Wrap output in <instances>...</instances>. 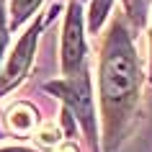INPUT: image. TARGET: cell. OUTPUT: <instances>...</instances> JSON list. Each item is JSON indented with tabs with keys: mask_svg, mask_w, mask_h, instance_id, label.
Wrapping results in <instances>:
<instances>
[{
	"mask_svg": "<svg viewBox=\"0 0 152 152\" xmlns=\"http://www.w3.org/2000/svg\"><path fill=\"white\" fill-rule=\"evenodd\" d=\"M142 88V70L129 34L121 21L111 26L103 39L101 59H98V93H101V111H103V134L106 150H113L121 142Z\"/></svg>",
	"mask_w": 152,
	"mask_h": 152,
	"instance_id": "1",
	"label": "cell"
},
{
	"mask_svg": "<svg viewBox=\"0 0 152 152\" xmlns=\"http://www.w3.org/2000/svg\"><path fill=\"white\" fill-rule=\"evenodd\" d=\"M49 93H54L70 106V111L75 113V119L83 124L85 129V137L88 142L96 147V111H93V96H90V77H88V70H83L80 75L75 77H67V80H59V83H49L47 85Z\"/></svg>",
	"mask_w": 152,
	"mask_h": 152,
	"instance_id": "2",
	"label": "cell"
},
{
	"mask_svg": "<svg viewBox=\"0 0 152 152\" xmlns=\"http://www.w3.org/2000/svg\"><path fill=\"white\" fill-rule=\"evenodd\" d=\"M57 10H59V5H54V8L49 10L44 21H34V23L28 26V31L18 39V44L13 47V52H10V57H8V62H5L3 72H0V96H3V93H8L10 88H16L18 83L26 77L28 64H31V59H34V47H36V39H39V34H41V28H44V23L54 18Z\"/></svg>",
	"mask_w": 152,
	"mask_h": 152,
	"instance_id": "3",
	"label": "cell"
},
{
	"mask_svg": "<svg viewBox=\"0 0 152 152\" xmlns=\"http://www.w3.org/2000/svg\"><path fill=\"white\" fill-rule=\"evenodd\" d=\"M85 70V26H83V8L80 0H72L67 5L62 31V72L75 77Z\"/></svg>",
	"mask_w": 152,
	"mask_h": 152,
	"instance_id": "4",
	"label": "cell"
},
{
	"mask_svg": "<svg viewBox=\"0 0 152 152\" xmlns=\"http://www.w3.org/2000/svg\"><path fill=\"white\" fill-rule=\"evenodd\" d=\"M8 126L13 134H28L36 126V111L28 103H16L8 111Z\"/></svg>",
	"mask_w": 152,
	"mask_h": 152,
	"instance_id": "5",
	"label": "cell"
},
{
	"mask_svg": "<svg viewBox=\"0 0 152 152\" xmlns=\"http://www.w3.org/2000/svg\"><path fill=\"white\" fill-rule=\"evenodd\" d=\"M41 3L44 0H10V26L18 28L21 23H26Z\"/></svg>",
	"mask_w": 152,
	"mask_h": 152,
	"instance_id": "6",
	"label": "cell"
},
{
	"mask_svg": "<svg viewBox=\"0 0 152 152\" xmlns=\"http://www.w3.org/2000/svg\"><path fill=\"white\" fill-rule=\"evenodd\" d=\"M111 3H113V0H93V3H90V13H88V28H90V34L101 31L103 21L108 18Z\"/></svg>",
	"mask_w": 152,
	"mask_h": 152,
	"instance_id": "7",
	"label": "cell"
},
{
	"mask_svg": "<svg viewBox=\"0 0 152 152\" xmlns=\"http://www.w3.org/2000/svg\"><path fill=\"white\" fill-rule=\"evenodd\" d=\"M59 139H62V132H59V126L57 124H44V126H39V132H36V144L39 147H44V150H52V147H57L59 144Z\"/></svg>",
	"mask_w": 152,
	"mask_h": 152,
	"instance_id": "8",
	"label": "cell"
},
{
	"mask_svg": "<svg viewBox=\"0 0 152 152\" xmlns=\"http://www.w3.org/2000/svg\"><path fill=\"white\" fill-rule=\"evenodd\" d=\"M124 8L137 26L144 23V0H124Z\"/></svg>",
	"mask_w": 152,
	"mask_h": 152,
	"instance_id": "9",
	"label": "cell"
},
{
	"mask_svg": "<svg viewBox=\"0 0 152 152\" xmlns=\"http://www.w3.org/2000/svg\"><path fill=\"white\" fill-rule=\"evenodd\" d=\"M5 44H8V26H5V10H3V0H0V62L5 54Z\"/></svg>",
	"mask_w": 152,
	"mask_h": 152,
	"instance_id": "10",
	"label": "cell"
},
{
	"mask_svg": "<svg viewBox=\"0 0 152 152\" xmlns=\"http://www.w3.org/2000/svg\"><path fill=\"white\" fill-rule=\"evenodd\" d=\"M0 152H34V150H26V147H5V150Z\"/></svg>",
	"mask_w": 152,
	"mask_h": 152,
	"instance_id": "11",
	"label": "cell"
},
{
	"mask_svg": "<svg viewBox=\"0 0 152 152\" xmlns=\"http://www.w3.org/2000/svg\"><path fill=\"white\" fill-rule=\"evenodd\" d=\"M59 152H77V147H75V144H62Z\"/></svg>",
	"mask_w": 152,
	"mask_h": 152,
	"instance_id": "12",
	"label": "cell"
},
{
	"mask_svg": "<svg viewBox=\"0 0 152 152\" xmlns=\"http://www.w3.org/2000/svg\"><path fill=\"white\" fill-rule=\"evenodd\" d=\"M150 47H152V28H150ZM152 57V54H150ZM150 77H152V70H150Z\"/></svg>",
	"mask_w": 152,
	"mask_h": 152,
	"instance_id": "13",
	"label": "cell"
}]
</instances>
